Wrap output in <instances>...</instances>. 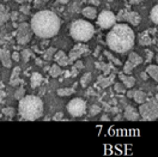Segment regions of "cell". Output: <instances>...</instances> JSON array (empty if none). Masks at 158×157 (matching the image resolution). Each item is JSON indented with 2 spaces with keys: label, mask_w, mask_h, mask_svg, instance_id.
I'll list each match as a JSON object with an SVG mask.
<instances>
[{
  "label": "cell",
  "mask_w": 158,
  "mask_h": 157,
  "mask_svg": "<svg viewBox=\"0 0 158 157\" xmlns=\"http://www.w3.org/2000/svg\"><path fill=\"white\" fill-rule=\"evenodd\" d=\"M30 27L32 32L42 39L55 36L60 30V18L53 11L43 10L35 13L31 18Z\"/></svg>",
  "instance_id": "cell-1"
},
{
  "label": "cell",
  "mask_w": 158,
  "mask_h": 157,
  "mask_svg": "<svg viewBox=\"0 0 158 157\" xmlns=\"http://www.w3.org/2000/svg\"><path fill=\"white\" fill-rule=\"evenodd\" d=\"M134 32L127 24H114L107 35L109 48L116 53H126L134 46Z\"/></svg>",
  "instance_id": "cell-2"
},
{
  "label": "cell",
  "mask_w": 158,
  "mask_h": 157,
  "mask_svg": "<svg viewBox=\"0 0 158 157\" xmlns=\"http://www.w3.org/2000/svg\"><path fill=\"white\" fill-rule=\"evenodd\" d=\"M18 113L24 120H37L43 114V102L42 100L34 95H28L19 100Z\"/></svg>",
  "instance_id": "cell-3"
},
{
  "label": "cell",
  "mask_w": 158,
  "mask_h": 157,
  "mask_svg": "<svg viewBox=\"0 0 158 157\" xmlns=\"http://www.w3.org/2000/svg\"><path fill=\"white\" fill-rule=\"evenodd\" d=\"M95 32V29L92 24L88 20L77 19L71 24L69 34L73 37V40L78 42H88Z\"/></svg>",
  "instance_id": "cell-4"
},
{
  "label": "cell",
  "mask_w": 158,
  "mask_h": 157,
  "mask_svg": "<svg viewBox=\"0 0 158 157\" xmlns=\"http://www.w3.org/2000/svg\"><path fill=\"white\" fill-rule=\"evenodd\" d=\"M139 114L145 121H153L158 119V101L150 100L148 102L141 103L139 107Z\"/></svg>",
  "instance_id": "cell-5"
},
{
  "label": "cell",
  "mask_w": 158,
  "mask_h": 157,
  "mask_svg": "<svg viewBox=\"0 0 158 157\" xmlns=\"http://www.w3.org/2000/svg\"><path fill=\"white\" fill-rule=\"evenodd\" d=\"M67 112L72 117H83L86 112V102L81 98H73L67 104Z\"/></svg>",
  "instance_id": "cell-6"
},
{
  "label": "cell",
  "mask_w": 158,
  "mask_h": 157,
  "mask_svg": "<svg viewBox=\"0 0 158 157\" xmlns=\"http://www.w3.org/2000/svg\"><path fill=\"white\" fill-rule=\"evenodd\" d=\"M115 23H116V16L111 11H102L97 17V24L104 29L111 28Z\"/></svg>",
  "instance_id": "cell-7"
},
{
  "label": "cell",
  "mask_w": 158,
  "mask_h": 157,
  "mask_svg": "<svg viewBox=\"0 0 158 157\" xmlns=\"http://www.w3.org/2000/svg\"><path fill=\"white\" fill-rule=\"evenodd\" d=\"M31 32H32V29L29 24L27 23L19 24L17 29V42L19 45H27L31 39Z\"/></svg>",
  "instance_id": "cell-8"
},
{
  "label": "cell",
  "mask_w": 158,
  "mask_h": 157,
  "mask_svg": "<svg viewBox=\"0 0 158 157\" xmlns=\"http://www.w3.org/2000/svg\"><path fill=\"white\" fill-rule=\"evenodd\" d=\"M118 19L121 20H126V22H128V23H131L132 25H138L139 23H140V20H141V18H140V16H139L137 12H129V11H121L120 12V15H118Z\"/></svg>",
  "instance_id": "cell-9"
},
{
  "label": "cell",
  "mask_w": 158,
  "mask_h": 157,
  "mask_svg": "<svg viewBox=\"0 0 158 157\" xmlns=\"http://www.w3.org/2000/svg\"><path fill=\"white\" fill-rule=\"evenodd\" d=\"M85 52H88V47L85 45H77V46H74L69 55V61H74V60L79 59L80 55L84 54Z\"/></svg>",
  "instance_id": "cell-10"
},
{
  "label": "cell",
  "mask_w": 158,
  "mask_h": 157,
  "mask_svg": "<svg viewBox=\"0 0 158 157\" xmlns=\"http://www.w3.org/2000/svg\"><path fill=\"white\" fill-rule=\"evenodd\" d=\"M0 61L5 67H11L12 66V58L11 53L7 49H1L0 50Z\"/></svg>",
  "instance_id": "cell-11"
},
{
  "label": "cell",
  "mask_w": 158,
  "mask_h": 157,
  "mask_svg": "<svg viewBox=\"0 0 158 157\" xmlns=\"http://www.w3.org/2000/svg\"><path fill=\"white\" fill-rule=\"evenodd\" d=\"M54 60L56 61V64L60 65V66H66V65H69V57H67L62 50H59V52H56V53L54 54Z\"/></svg>",
  "instance_id": "cell-12"
},
{
  "label": "cell",
  "mask_w": 158,
  "mask_h": 157,
  "mask_svg": "<svg viewBox=\"0 0 158 157\" xmlns=\"http://www.w3.org/2000/svg\"><path fill=\"white\" fill-rule=\"evenodd\" d=\"M140 114L134 109V107L132 106H127L126 107V110H125V118L127 120H131V121H134V120H138Z\"/></svg>",
  "instance_id": "cell-13"
},
{
  "label": "cell",
  "mask_w": 158,
  "mask_h": 157,
  "mask_svg": "<svg viewBox=\"0 0 158 157\" xmlns=\"http://www.w3.org/2000/svg\"><path fill=\"white\" fill-rule=\"evenodd\" d=\"M115 78V74H109L108 77H104V76H99L98 77V84L99 87L102 88H108L109 85L114 82Z\"/></svg>",
  "instance_id": "cell-14"
},
{
  "label": "cell",
  "mask_w": 158,
  "mask_h": 157,
  "mask_svg": "<svg viewBox=\"0 0 158 157\" xmlns=\"http://www.w3.org/2000/svg\"><path fill=\"white\" fill-rule=\"evenodd\" d=\"M120 78L122 80V84L128 89H132L135 84V78L132 76H126V74H120Z\"/></svg>",
  "instance_id": "cell-15"
},
{
  "label": "cell",
  "mask_w": 158,
  "mask_h": 157,
  "mask_svg": "<svg viewBox=\"0 0 158 157\" xmlns=\"http://www.w3.org/2000/svg\"><path fill=\"white\" fill-rule=\"evenodd\" d=\"M81 13H83L84 17H86V18H89V19H94V18H96V16H97V10H96L95 7H92V6H88V7L83 9Z\"/></svg>",
  "instance_id": "cell-16"
},
{
  "label": "cell",
  "mask_w": 158,
  "mask_h": 157,
  "mask_svg": "<svg viewBox=\"0 0 158 157\" xmlns=\"http://www.w3.org/2000/svg\"><path fill=\"white\" fill-rule=\"evenodd\" d=\"M9 18H10V13L7 12V10L5 9L4 5L0 4V27H1L2 24H5V23L9 20Z\"/></svg>",
  "instance_id": "cell-17"
},
{
  "label": "cell",
  "mask_w": 158,
  "mask_h": 157,
  "mask_svg": "<svg viewBox=\"0 0 158 157\" xmlns=\"http://www.w3.org/2000/svg\"><path fill=\"white\" fill-rule=\"evenodd\" d=\"M146 73L151 78H153L156 82H158V66L157 65H148L146 67Z\"/></svg>",
  "instance_id": "cell-18"
},
{
  "label": "cell",
  "mask_w": 158,
  "mask_h": 157,
  "mask_svg": "<svg viewBox=\"0 0 158 157\" xmlns=\"http://www.w3.org/2000/svg\"><path fill=\"white\" fill-rule=\"evenodd\" d=\"M42 80H43V78H42V76H41L40 73H37V72L32 73V76H31V82H30L31 88L35 89V88H37V87H40V84L42 83Z\"/></svg>",
  "instance_id": "cell-19"
},
{
  "label": "cell",
  "mask_w": 158,
  "mask_h": 157,
  "mask_svg": "<svg viewBox=\"0 0 158 157\" xmlns=\"http://www.w3.org/2000/svg\"><path fill=\"white\" fill-rule=\"evenodd\" d=\"M133 100L137 102V103H144L146 101V94L144 91H140V90H137L134 91V95H133Z\"/></svg>",
  "instance_id": "cell-20"
},
{
  "label": "cell",
  "mask_w": 158,
  "mask_h": 157,
  "mask_svg": "<svg viewBox=\"0 0 158 157\" xmlns=\"http://www.w3.org/2000/svg\"><path fill=\"white\" fill-rule=\"evenodd\" d=\"M19 72H20V67H16V69L13 70V72H12V76H11V79H10V84H11V85H17V84L19 83V78H18V76H19Z\"/></svg>",
  "instance_id": "cell-21"
},
{
  "label": "cell",
  "mask_w": 158,
  "mask_h": 157,
  "mask_svg": "<svg viewBox=\"0 0 158 157\" xmlns=\"http://www.w3.org/2000/svg\"><path fill=\"white\" fill-rule=\"evenodd\" d=\"M128 60L134 65V66H138V65H140L141 62H143V59L140 58V55H138L137 53H131L129 54V57H128Z\"/></svg>",
  "instance_id": "cell-22"
},
{
  "label": "cell",
  "mask_w": 158,
  "mask_h": 157,
  "mask_svg": "<svg viewBox=\"0 0 158 157\" xmlns=\"http://www.w3.org/2000/svg\"><path fill=\"white\" fill-rule=\"evenodd\" d=\"M61 73H62V70H61V66H60V65H53L49 69V74L52 77H54V78L59 77Z\"/></svg>",
  "instance_id": "cell-23"
},
{
  "label": "cell",
  "mask_w": 158,
  "mask_h": 157,
  "mask_svg": "<svg viewBox=\"0 0 158 157\" xmlns=\"http://www.w3.org/2000/svg\"><path fill=\"white\" fill-rule=\"evenodd\" d=\"M73 92H74V89L73 88H64V89H59V90H58V95H59L60 97L71 96Z\"/></svg>",
  "instance_id": "cell-24"
},
{
  "label": "cell",
  "mask_w": 158,
  "mask_h": 157,
  "mask_svg": "<svg viewBox=\"0 0 158 157\" xmlns=\"http://www.w3.org/2000/svg\"><path fill=\"white\" fill-rule=\"evenodd\" d=\"M139 43H140L141 46H148V45L151 43V37H150V35H148V32H144V34L140 35V37H139Z\"/></svg>",
  "instance_id": "cell-25"
},
{
  "label": "cell",
  "mask_w": 158,
  "mask_h": 157,
  "mask_svg": "<svg viewBox=\"0 0 158 157\" xmlns=\"http://www.w3.org/2000/svg\"><path fill=\"white\" fill-rule=\"evenodd\" d=\"M150 18H151V20H152L155 24L158 25V5H156V6L151 10V12H150Z\"/></svg>",
  "instance_id": "cell-26"
},
{
  "label": "cell",
  "mask_w": 158,
  "mask_h": 157,
  "mask_svg": "<svg viewBox=\"0 0 158 157\" xmlns=\"http://www.w3.org/2000/svg\"><path fill=\"white\" fill-rule=\"evenodd\" d=\"M90 80H91V73H90V72H86V73L81 77V79H80V84H81V87H83V88H86L88 84L90 83Z\"/></svg>",
  "instance_id": "cell-27"
},
{
  "label": "cell",
  "mask_w": 158,
  "mask_h": 157,
  "mask_svg": "<svg viewBox=\"0 0 158 157\" xmlns=\"http://www.w3.org/2000/svg\"><path fill=\"white\" fill-rule=\"evenodd\" d=\"M104 55H106V57H107V58H108V59L110 60L111 62H114V64H115L116 66H120V65H121V61H120V60H118V58H116V57L111 55V54H110V52L106 50V52H104Z\"/></svg>",
  "instance_id": "cell-28"
},
{
  "label": "cell",
  "mask_w": 158,
  "mask_h": 157,
  "mask_svg": "<svg viewBox=\"0 0 158 157\" xmlns=\"http://www.w3.org/2000/svg\"><path fill=\"white\" fill-rule=\"evenodd\" d=\"M55 53H56V49L53 48V47H52V48H49V49H47V52L44 53V59H46V60H52Z\"/></svg>",
  "instance_id": "cell-29"
},
{
  "label": "cell",
  "mask_w": 158,
  "mask_h": 157,
  "mask_svg": "<svg viewBox=\"0 0 158 157\" xmlns=\"http://www.w3.org/2000/svg\"><path fill=\"white\" fill-rule=\"evenodd\" d=\"M134 67H135V66H134V65H133V64H132V62H131V61L128 60V61L125 64V69H123V72H125L126 74H131V72L133 71V69H134Z\"/></svg>",
  "instance_id": "cell-30"
},
{
  "label": "cell",
  "mask_w": 158,
  "mask_h": 157,
  "mask_svg": "<svg viewBox=\"0 0 158 157\" xmlns=\"http://www.w3.org/2000/svg\"><path fill=\"white\" fill-rule=\"evenodd\" d=\"M30 54H31V53H30L29 49H23V50H22L20 57H22V59H23V61H24V62H28V61H29Z\"/></svg>",
  "instance_id": "cell-31"
},
{
  "label": "cell",
  "mask_w": 158,
  "mask_h": 157,
  "mask_svg": "<svg viewBox=\"0 0 158 157\" xmlns=\"http://www.w3.org/2000/svg\"><path fill=\"white\" fill-rule=\"evenodd\" d=\"M114 90L118 94H123V92H126V87L123 84H121V83H116L114 85Z\"/></svg>",
  "instance_id": "cell-32"
},
{
  "label": "cell",
  "mask_w": 158,
  "mask_h": 157,
  "mask_svg": "<svg viewBox=\"0 0 158 157\" xmlns=\"http://www.w3.org/2000/svg\"><path fill=\"white\" fill-rule=\"evenodd\" d=\"M2 114H5L6 117L11 118V117L15 115V109L12 108V107H6V108L2 109Z\"/></svg>",
  "instance_id": "cell-33"
},
{
  "label": "cell",
  "mask_w": 158,
  "mask_h": 157,
  "mask_svg": "<svg viewBox=\"0 0 158 157\" xmlns=\"http://www.w3.org/2000/svg\"><path fill=\"white\" fill-rule=\"evenodd\" d=\"M99 112H101V107H98L97 104H94L91 108H90V115L91 117H95V115H97Z\"/></svg>",
  "instance_id": "cell-34"
},
{
  "label": "cell",
  "mask_w": 158,
  "mask_h": 157,
  "mask_svg": "<svg viewBox=\"0 0 158 157\" xmlns=\"http://www.w3.org/2000/svg\"><path fill=\"white\" fill-rule=\"evenodd\" d=\"M24 96H25V89L24 88H19L15 92V97L17 98V100H20V98L24 97Z\"/></svg>",
  "instance_id": "cell-35"
},
{
  "label": "cell",
  "mask_w": 158,
  "mask_h": 157,
  "mask_svg": "<svg viewBox=\"0 0 158 157\" xmlns=\"http://www.w3.org/2000/svg\"><path fill=\"white\" fill-rule=\"evenodd\" d=\"M102 69H103V73H104V76H108L109 73H110V71H111V69H113V66H111V64H108V65L102 64Z\"/></svg>",
  "instance_id": "cell-36"
},
{
  "label": "cell",
  "mask_w": 158,
  "mask_h": 157,
  "mask_svg": "<svg viewBox=\"0 0 158 157\" xmlns=\"http://www.w3.org/2000/svg\"><path fill=\"white\" fill-rule=\"evenodd\" d=\"M74 67L78 70V71H80V70L84 67V64H83V61H81V60H77V61H76V64H74Z\"/></svg>",
  "instance_id": "cell-37"
},
{
  "label": "cell",
  "mask_w": 158,
  "mask_h": 157,
  "mask_svg": "<svg viewBox=\"0 0 158 157\" xmlns=\"http://www.w3.org/2000/svg\"><path fill=\"white\" fill-rule=\"evenodd\" d=\"M11 58H12V60H15V61H19V59H20L19 53H17V52H15L13 54H11Z\"/></svg>",
  "instance_id": "cell-38"
},
{
  "label": "cell",
  "mask_w": 158,
  "mask_h": 157,
  "mask_svg": "<svg viewBox=\"0 0 158 157\" xmlns=\"http://www.w3.org/2000/svg\"><path fill=\"white\" fill-rule=\"evenodd\" d=\"M20 11H22L23 13L28 15V13H29V6H22V7H20Z\"/></svg>",
  "instance_id": "cell-39"
},
{
  "label": "cell",
  "mask_w": 158,
  "mask_h": 157,
  "mask_svg": "<svg viewBox=\"0 0 158 157\" xmlns=\"http://www.w3.org/2000/svg\"><path fill=\"white\" fill-rule=\"evenodd\" d=\"M62 113H56L55 115H54V120H62Z\"/></svg>",
  "instance_id": "cell-40"
},
{
  "label": "cell",
  "mask_w": 158,
  "mask_h": 157,
  "mask_svg": "<svg viewBox=\"0 0 158 157\" xmlns=\"http://www.w3.org/2000/svg\"><path fill=\"white\" fill-rule=\"evenodd\" d=\"M48 0H35V6H39L41 4H43V2H47Z\"/></svg>",
  "instance_id": "cell-41"
},
{
  "label": "cell",
  "mask_w": 158,
  "mask_h": 157,
  "mask_svg": "<svg viewBox=\"0 0 158 157\" xmlns=\"http://www.w3.org/2000/svg\"><path fill=\"white\" fill-rule=\"evenodd\" d=\"M133 95H134V91L133 90H129L128 92H127V97L129 98H133Z\"/></svg>",
  "instance_id": "cell-42"
},
{
  "label": "cell",
  "mask_w": 158,
  "mask_h": 157,
  "mask_svg": "<svg viewBox=\"0 0 158 157\" xmlns=\"http://www.w3.org/2000/svg\"><path fill=\"white\" fill-rule=\"evenodd\" d=\"M141 1H145V0H131V4H139Z\"/></svg>",
  "instance_id": "cell-43"
},
{
  "label": "cell",
  "mask_w": 158,
  "mask_h": 157,
  "mask_svg": "<svg viewBox=\"0 0 158 157\" xmlns=\"http://www.w3.org/2000/svg\"><path fill=\"white\" fill-rule=\"evenodd\" d=\"M15 1H17L18 4H23V2H25V1H28V0H15Z\"/></svg>",
  "instance_id": "cell-44"
},
{
  "label": "cell",
  "mask_w": 158,
  "mask_h": 157,
  "mask_svg": "<svg viewBox=\"0 0 158 157\" xmlns=\"http://www.w3.org/2000/svg\"><path fill=\"white\" fill-rule=\"evenodd\" d=\"M141 77H143V79H148L146 77H148V73H141Z\"/></svg>",
  "instance_id": "cell-45"
},
{
  "label": "cell",
  "mask_w": 158,
  "mask_h": 157,
  "mask_svg": "<svg viewBox=\"0 0 158 157\" xmlns=\"http://www.w3.org/2000/svg\"><path fill=\"white\" fill-rule=\"evenodd\" d=\"M156 60H157V62H158V54L156 55Z\"/></svg>",
  "instance_id": "cell-46"
},
{
  "label": "cell",
  "mask_w": 158,
  "mask_h": 157,
  "mask_svg": "<svg viewBox=\"0 0 158 157\" xmlns=\"http://www.w3.org/2000/svg\"><path fill=\"white\" fill-rule=\"evenodd\" d=\"M156 100L158 101V95H156Z\"/></svg>",
  "instance_id": "cell-47"
}]
</instances>
